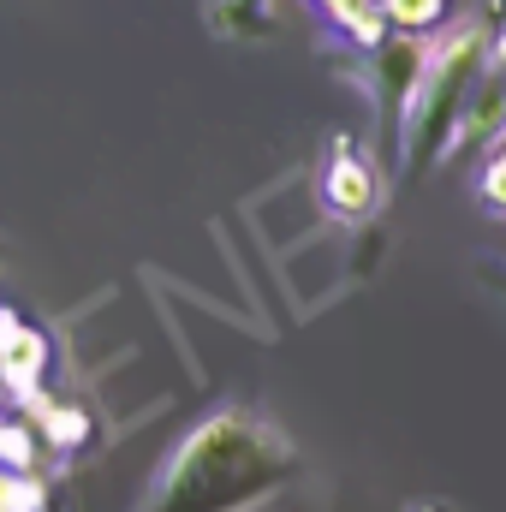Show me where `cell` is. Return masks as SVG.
<instances>
[{
    "instance_id": "1",
    "label": "cell",
    "mask_w": 506,
    "mask_h": 512,
    "mask_svg": "<svg viewBox=\"0 0 506 512\" xmlns=\"http://www.w3.org/2000/svg\"><path fill=\"white\" fill-rule=\"evenodd\" d=\"M304 471L298 441L256 405H215L149 471L131 512H262Z\"/></svg>"
},
{
    "instance_id": "2",
    "label": "cell",
    "mask_w": 506,
    "mask_h": 512,
    "mask_svg": "<svg viewBox=\"0 0 506 512\" xmlns=\"http://www.w3.org/2000/svg\"><path fill=\"white\" fill-rule=\"evenodd\" d=\"M501 30H506V0H483L459 18H447L435 36H423V60H417V78L405 90L399 131H393L399 179H417L423 167L453 161L465 102H471L477 78L489 72V54H495Z\"/></svg>"
},
{
    "instance_id": "3",
    "label": "cell",
    "mask_w": 506,
    "mask_h": 512,
    "mask_svg": "<svg viewBox=\"0 0 506 512\" xmlns=\"http://www.w3.org/2000/svg\"><path fill=\"white\" fill-rule=\"evenodd\" d=\"M316 197H322V215L340 221V227H364L381 203V173H376V155L358 149L352 137H334L322 167H316Z\"/></svg>"
},
{
    "instance_id": "4",
    "label": "cell",
    "mask_w": 506,
    "mask_h": 512,
    "mask_svg": "<svg viewBox=\"0 0 506 512\" xmlns=\"http://www.w3.org/2000/svg\"><path fill=\"white\" fill-rule=\"evenodd\" d=\"M42 370H48V334L0 310V387L12 405L42 399Z\"/></svg>"
},
{
    "instance_id": "5",
    "label": "cell",
    "mask_w": 506,
    "mask_h": 512,
    "mask_svg": "<svg viewBox=\"0 0 506 512\" xmlns=\"http://www.w3.org/2000/svg\"><path fill=\"white\" fill-rule=\"evenodd\" d=\"M506 143V78L489 66L465 102V120H459V149H501Z\"/></svg>"
},
{
    "instance_id": "6",
    "label": "cell",
    "mask_w": 506,
    "mask_h": 512,
    "mask_svg": "<svg viewBox=\"0 0 506 512\" xmlns=\"http://www.w3.org/2000/svg\"><path fill=\"white\" fill-rule=\"evenodd\" d=\"M30 411H36V435H42V447H48V459H72L90 435H96V423H90V411L84 405H66V399H30Z\"/></svg>"
},
{
    "instance_id": "7",
    "label": "cell",
    "mask_w": 506,
    "mask_h": 512,
    "mask_svg": "<svg viewBox=\"0 0 506 512\" xmlns=\"http://www.w3.org/2000/svg\"><path fill=\"white\" fill-rule=\"evenodd\" d=\"M203 18L227 42H262V36H274V0H209Z\"/></svg>"
},
{
    "instance_id": "8",
    "label": "cell",
    "mask_w": 506,
    "mask_h": 512,
    "mask_svg": "<svg viewBox=\"0 0 506 512\" xmlns=\"http://www.w3.org/2000/svg\"><path fill=\"white\" fill-rule=\"evenodd\" d=\"M328 24H334V36L340 42H352V48H364V42H381L387 36V18H381V0H310Z\"/></svg>"
},
{
    "instance_id": "9",
    "label": "cell",
    "mask_w": 506,
    "mask_h": 512,
    "mask_svg": "<svg viewBox=\"0 0 506 512\" xmlns=\"http://www.w3.org/2000/svg\"><path fill=\"white\" fill-rule=\"evenodd\" d=\"M0 512H54L48 471H12V465H0Z\"/></svg>"
},
{
    "instance_id": "10",
    "label": "cell",
    "mask_w": 506,
    "mask_h": 512,
    "mask_svg": "<svg viewBox=\"0 0 506 512\" xmlns=\"http://www.w3.org/2000/svg\"><path fill=\"white\" fill-rule=\"evenodd\" d=\"M381 18L399 36H435L453 18V0H381Z\"/></svg>"
},
{
    "instance_id": "11",
    "label": "cell",
    "mask_w": 506,
    "mask_h": 512,
    "mask_svg": "<svg viewBox=\"0 0 506 512\" xmlns=\"http://www.w3.org/2000/svg\"><path fill=\"white\" fill-rule=\"evenodd\" d=\"M0 465H12V471H42L48 465V447H42L36 423L0 417Z\"/></svg>"
},
{
    "instance_id": "12",
    "label": "cell",
    "mask_w": 506,
    "mask_h": 512,
    "mask_svg": "<svg viewBox=\"0 0 506 512\" xmlns=\"http://www.w3.org/2000/svg\"><path fill=\"white\" fill-rule=\"evenodd\" d=\"M471 197H477V209H483L489 221H506V149H489V155H483Z\"/></svg>"
},
{
    "instance_id": "13",
    "label": "cell",
    "mask_w": 506,
    "mask_h": 512,
    "mask_svg": "<svg viewBox=\"0 0 506 512\" xmlns=\"http://www.w3.org/2000/svg\"><path fill=\"white\" fill-rule=\"evenodd\" d=\"M477 268H483V280H489V286H495V292L506 298V262H501V256H483Z\"/></svg>"
},
{
    "instance_id": "14",
    "label": "cell",
    "mask_w": 506,
    "mask_h": 512,
    "mask_svg": "<svg viewBox=\"0 0 506 512\" xmlns=\"http://www.w3.org/2000/svg\"><path fill=\"white\" fill-rule=\"evenodd\" d=\"M489 66H495V72H501V78H506V30H501V36H495V54H489Z\"/></svg>"
},
{
    "instance_id": "15",
    "label": "cell",
    "mask_w": 506,
    "mask_h": 512,
    "mask_svg": "<svg viewBox=\"0 0 506 512\" xmlns=\"http://www.w3.org/2000/svg\"><path fill=\"white\" fill-rule=\"evenodd\" d=\"M405 512H453V507H447V501H411Z\"/></svg>"
}]
</instances>
